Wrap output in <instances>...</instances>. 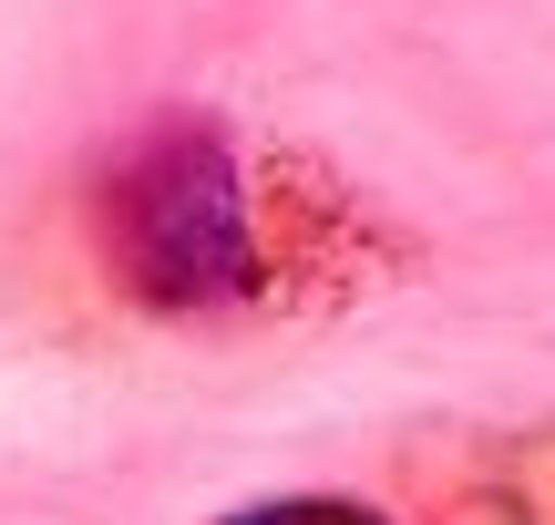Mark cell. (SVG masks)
I'll return each instance as SVG.
<instances>
[{"label": "cell", "instance_id": "1", "mask_svg": "<svg viewBox=\"0 0 555 525\" xmlns=\"http://www.w3.org/2000/svg\"><path fill=\"white\" fill-rule=\"evenodd\" d=\"M103 258L165 320L196 309H247L268 289L258 206H247V165L217 124H155L103 165Z\"/></svg>", "mask_w": 555, "mask_h": 525}, {"label": "cell", "instance_id": "2", "mask_svg": "<svg viewBox=\"0 0 555 525\" xmlns=\"http://www.w3.org/2000/svg\"><path fill=\"white\" fill-rule=\"evenodd\" d=\"M217 525H391V515L350 505V495H268V505H237V515H217Z\"/></svg>", "mask_w": 555, "mask_h": 525}]
</instances>
